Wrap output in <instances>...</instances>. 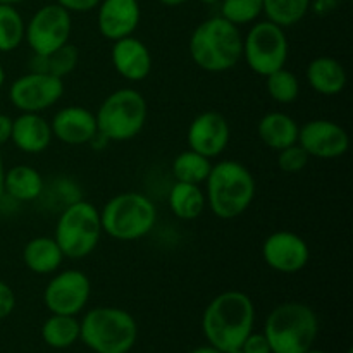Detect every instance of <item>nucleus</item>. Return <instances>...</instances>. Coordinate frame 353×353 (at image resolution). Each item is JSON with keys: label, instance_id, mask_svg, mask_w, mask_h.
Listing matches in <instances>:
<instances>
[{"label": "nucleus", "instance_id": "obj_1", "mask_svg": "<svg viewBox=\"0 0 353 353\" xmlns=\"http://www.w3.org/2000/svg\"><path fill=\"white\" fill-rule=\"evenodd\" d=\"M255 307L250 296L230 290L210 300L202 314V331L209 345L221 352L240 348L254 331Z\"/></svg>", "mask_w": 353, "mask_h": 353}, {"label": "nucleus", "instance_id": "obj_2", "mask_svg": "<svg viewBox=\"0 0 353 353\" xmlns=\"http://www.w3.org/2000/svg\"><path fill=\"white\" fill-rule=\"evenodd\" d=\"M203 185L207 207L223 221L243 216L257 195V183L252 171L243 162L233 159L212 164Z\"/></svg>", "mask_w": 353, "mask_h": 353}, {"label": "nucleus", "instance_id": "obj_3", "mask_svg": "<svg viewBox=\"0 0 353 353\" xmlns=\"http://www.w3.org/2000/svg\"><path fill=\"white\" fill-rule=\"evenodd\" d=\"M188 52L202 71L219 72L236 68L243 55V34L240 28L221 16L202 21L188 40Z\"/></svg>", "mask_w": 353, "mask_h": 353}, {"label": "nucleus", "instance_id": "obj_4", "mask_svg": "<svg viewBox=\"0 0 353 353\" xmlns=\"http://www.w3.org/2000/svg\"><path fill=\"white\" fill-rule=\"evenodd\" d=\"M262 333L271 353H305L314 347L319 319L307 303L285 302L269 314Z\"/></svg>", "mask_w": 353, "mask_h": 353}, {"label": "nucleus", "instance_id": "obj_5", "mask_svg": "<svg viewBox=\"0 0 353 353\" xmlns=\"http://www.w3.org/2000/svg\"><path fill=\"white\" fill-rule=\"evenodd\" d=\"M137 338V321L119 307H95L79 321V340L95 353H128Z\"/></svg>", "mask_w": 353, "mask_h": 353}, {"label": "nucleus", "instance_id": "obj_6", "mask_svg": "<svg viewBox=\"0 0 353 353\" xmlns=\"http://www.w3.org/2000/svg\"><path fill=\"white\" fill-rule=\"evenodd\" d=\"M102 231L117 241H137L150 234L157 223V207L147 195L123 192L114 195L100 210Z\"/></svg>", "mask_w": 353, "mask_h": 353}, {"label": "nucleus", "instance_id": "obj_7", "mask_svg": "<svg viewBox=\"0 0 353 353\" xmlns=\"http://www.w3.org/2000/svg\"><path fill=\"white\" fill-rule=\"evenodd\" d=\"M99 133L110 143L137 138L147 126V99L134 88H119L103 99L95 112Z\"/></svg>", "mask_w": 353, "mask_h": 353}, {"label": "nucleus", "instance_id": "obj_8", "mask_svg": "<svg viewBox=\"0 0 353 353\" xmlns=\"http://www.w3.org/2000/svg\"><path fill=\"white\" fill-rule=\"evenodd\" d=\"M100 210L88 200H76L61 210L54 238L65 259L83 261L95 252L102 238Z\"/></svg>", "mask_w": 353, "mask_h": 353}, {"label": "nucleus", "instance_id": "obj_9", "mask_svg": "<svg viewBox=\"0 0 353 353\" xmlns=\"http://www.w3.org/2000/svg\"><path fill=\"white\" fill-rule=\"evenodd\" d=\"M290 57V41L285 28L269 19L255 21L243 37L241 59L255 74L269 76L278 69L286 68Z\"/></svg>", "mask_w": 353, "mask_h": 353}, {"label": "nucleus", "instance_id": "obj_10", "mask_svg": "<svg viewBox=\"0 0 353 353\" xmlns=\"http://www.w3.org/2000/svg\"><path fill=\"white\" fill-rule=\"evenodd\" d=\"M72 31L71 12L59 3L41 6L24 28V41L37 55L50 54L69 43Z\"/></svg>", "mask_w": 353, "mask_h": 353}, {"label": "nucleus", "instance_id": "obj_11", "mask_svg": "<svg viewBox=\"0 0 353 353\" xmlns=\"http://www.w3.org/2000/svg\"><path fill=\"white\" fill-rule=\"evenodd\" d=\"M64 79L30 71L10 83L9 100L19 112L41 114L64 97Z\"/></svg>", "mask_w": 353, "mask_h": 353}, {"label": "nucleus", "instance_id": "obj_12", "mask_svg": "<svg viewBox=\"0 0 353 353\" xmlns=\"http://www.w3.org/2000/svg\"><path fill=\"white\" fill-rule=\"evenodd\" d=\"M92 296V281L79 269L54 272L43 290V303L50 314L78 316Z\"/></svg>", "mask_w": 353, "mask_h": 353}, {"label": "nucleus", "instance_id": "obj_13", "mask_svg": "<svg viewBox=\"0 0 353 353\" xmlns=\"http://www.w3.org/2000/svg\"><path fill=\"white\" fill-rule=\"evenodd\" d=\"M262 259L272 271L296 274L309 264L310 247L300 234L279 230L269 234L262 243Z\"/></svg>", "mask_w": 353, "mask_h": 353}, {"label": "nucleus", "instance_id": "obj_14", "mask_svg": "<svg viewBox=\"0 0 353 353\" xmlns=\"http://www.w3.org/2000/svg\"><path fill=\"white\" fill-rule=\"evenodd\" d=\"M299 145L314 159H340L350 148V137L331 119L307 121L299 131Z\"/></svg>", "mask_w": 353, "mask_h": 353}, {"label": "nucleus", "instance_id": "obj_15", "mask_svg": "<svg viewBox=\"0 0 353 353\" xmlns=\"http://www.w3.org/2000/svg\"><path fill=\"white\" fill-rule=\"evenodd\" d=\"M186 141L192 150L207 159H217L226 152L231 141L230 121L217 110H203L190 123Z\"/></svg>", "mask_w": 353, "mask_h": 353}, {"label": "nucleus", "instance_id": "obj_16", "mask_svg": "<svg viewBox=\"0 0 353 353\" xmlns=\"http://www.w3.org/2000/svg\"><path fill=\"white\" fill-rule=\"evenodd\" d=\"M140 21L141 7L138 0H100L97 7V28L109 41L133 37Z\"/></svg>", "mask_w": 353, "mask_h": 353}, {"label": "nucleus", "instance_id": "obj_17", "mask_svg": "<svg viewBox=\"0 0 353 353\" xmlns=\"http://www.w3.org/2000/svg\"><path fill=\"white\" fill-rule=\"evenodd\" d=\"M50 128L55 140L71 147L88 145L99 133L95 112L83 105L62 107L52 117Z\"/></svg>", "mask_w": 353, "mask_h": 353}, {"label": "nucleus", "instance_id": "obj_18", "mask_svg": "<svg viewBox=\"0 0 353 353\" xmlns=\"http://www.w3.org/2000/svg\"><path fill=\"white\" fill-rule=\"evenodd\" d=\"M110 62L117 74L131 83H140L147 79L152 72V65H154L150 48L140 38L134 37L112 41Z\"/></svg>", "mask_w": 353, "mask_h": 353}, {"label": "nucleus", "instance_id": "obj_19", "mask_svg": "<svg viewBox=\"0 0 353 353\" xmlns=\"http://www.w3.org/2000/svg\"><path fill=\"white\" fill-rule=\"evenodd\" d=\"M54 134H52L50 121L41 114L21 112L12 119V134L10 141L23 154L38 155L50 148Z\"/></svg>", "mask_w": 353, "mask_h": 353}, {"label": "nucleus", "instance_id": "obj_20", "mask_svg": "<svg viewBox=\"0 0 353 353\" xmlns=\"http://www.w3.org/2000/svg\"><path fill=\"white\" fill-rule=\"evenodd\" d=\"M305 79L310 88L324 97H336L345 90L348 74L338 59L321 55L312 59L305 69Z\"/></svg>", "mask_w": 353, "mask_h": 353}, {"label": "nucleus", "instance_id": "obj_21", "mask_svg": "<svg viewBox=\"0 0 353 353\" xmlns=\"http://www.w3.org/2000/svg\"><path fill=\"white\" fill-rule=\"evenodd\" d=\"M300 126L290 114L283 110H271L257 123V134L262 143L271 150L279 152L290 145L299 143Z\"/></svg>", "mask_w": 353, "mask_h": 353}, {"label": "nucleus", "instance_id": "obj_22", "mask_svg": "<svg viewBox=\"0 0 353 353\" xmlns=\"http://www.w3.org/2000/svg\"><path fill=\"white\" fill-rule=\"evenodd\" d=\"M23 264L38 276H50L61 269L64 254L54 236H34L23 247Z\"/></svg>", "mask_w": 353, "mask_h": 353}, {"label": "nucleus", "instance_id": "obj_23", "mask_svg": "<svg viewBox=\"0 0 353 353\" xmlns=\"http://www.w3.org/2000/svg\"><path fill=\"white\" fill-rule=\"evenodd\" d=\"M45 190L43 176L33 165L19 164L6 171L3 193L17 203H30L40 200Z\"/></svg>", "mask_w": 353, "mask_h": 353}, {"label": "nucleus", "instance_id": "obj_24", "mask_svg": "<svg viewBox=\"0 0 353 353\" xmlns=\"http://www.w3.org/2000/svg\"><path fill=\"white\" fill-rule=\"evenodd\" d=\"M168 205L171 212L181 221H195L207 207L205 192L200 185L176 181L168 195Z\"/></svg>", "mask_w": 353, "mask_h": 353}, {"label": "nucleus", "instance_id": "obj_25", "mask_svg": "<svg viewBox=\"0 0 353 353\" xmlns=\"http://www.w3.org/2000/svg\"><path fill=\"white\" fill-rule=\"evenodd\" d=\"M79 62L78 47L71 43H65L64 47L50 52L45 55L33 54L30 59V71L43 72V74L57 76L64 79L65 76L71 74Z\"/></svg>", "mask_w": 353, "mask_h": 353}, {"label": "nucleus", "instance_id": "obj_26", "mask_svg": "<svg viewBox=\"0 0 353 353\" xmlns=\"http://www.w3.org/2000/svg\"><path fill=\"white\" fill-rule=\"evenodd\" d=\"M41 338L45 345L55 350L72 347L79 340V321L76 316L52 314L41 326Z\"/></svg>", "mask_w": 353, "mask_h": 353}, {"label": "nucleus", "instance_id": "obj_27", "mask_svg": "<svg viewBox=\"0 0 353 353\" xmlns=\"http://www.w3.org/2000/svg\"><path fill=\"white\" fill-rule=\"evenodd\" d=\"M210 169H212V159H207L205 155L192 148L178 154L172 161V176L176 181L181 183L203 185Z\"/></svg>", "mask_w": 353, "mask_h": 353}, {"label": "nucleus", "instance_id": "obj_28", "mask_svg": "<svg viewBox=\"0 0 353 353\" xmlns=\"http://www.w3.org/2000/svg\"><path fill=\"white\" fill-rule=\"evenodd\" d=\"M24 21L23 14L10 3H0V52L9 54L17 50L24 41Z\"/></svg>", "mask_w": 353, "mask_h": 353}, {"label": "nucleus", "instance_id": "obj_29", "mask_svg": "<svg viewBox=\"0 0 353 353\" xmlns=\"http://www.w3.org/2000/svg\"><path fill=\"white\" fill-rule=\"evenodd\" d=\"M264 14L271 23L281 28L299 24L310 10V0H262Z\"/></svg>", "mask_w": 353, "mask_h": 353}, {"label": "nucleus", "instance_id": "obj_30", "mask_svg": "<svg viewBox=\"0 0 353 353\" xmlns=\"http://www.w3.org/2000/svg\"><path fill=\"white\" fill-rule=\"evenodd\" d=\"M265 90L276 103L288 105L295 102L300 95L299 76L286 68L278 69L265 76Z\"/></svg>", "mask_w": 353, "mask_h": 353}, {"label": "nucleus", "instance_id": "obj_31", "mask_svg": "<svg viewBox=\"0 0 353 353\" xmlns=\"http://www.w3.org/2000/svg\"><path fill=\"white\" fill-rule=\"evenodd\" d=\"M221 17L234 26L254 24L264 14L262 0H221Z\"/></svg>", "mask_w": 353, "mask_h": 353}, {"label": "nucleus", "instance_id": "obj_32", "mask_svg": "<svg viewBox=\"0 0 353 353\" xmlns=\"http://www.w3.org/2000/svg\"><path fill=\"white\" fill-rule=\"evenodd\" d=\"M309 161L310 155L299 143L290 145V147L278 152V168L288 174H296V172L303 171Z\"/></svg>", "mask_w": 353, "mask_h": 353}, {"label": "nucleus", "instance_id": "obj_33", "mask_svg": "<svg viewBox=\"0 0 353 353\" xmlns=\"http://www.w3.org/2000/svg\"><path fill=\"white\" fill-rule=\"evenodd\" d=\"M241 352L243 353H271V347L264 333H254L252 331L245 341L241 343Z\"/></svg>", "mask_w": 353, "mask_h": 353}, {"label": "nucleus", "instance_id": "obj_34", "mask_svg": "<svg viewBox=\"0 0 353 353\" xmlns=\"http://www.w3.org/2000/svg\"><path fill=\"white\" fill-rule=\"evenodd\" d=\"M14 309H16V293L6 281L0 279V321L9 317Z\"/></svg>", "mask_w": 353, "mask_h": 353}, {"label": "nucleus", "instance_id": "obj_35", "mask_svg": "<svg viewBox=\"0 0 353 353\" xmlns=\"http://www.w3.org/2000/svg\"><path fill=\"white\" fill-rule=\"evenodd\" d=\"M55 3L64 7V9L71 14H86L95 10L97 7H99L100 0H55Z\"/></svg>", "mask_w": 353, "mask_h": 353}, {"label": "nucleus", "instance_id": "obj_36", "mask_svg": "<svg viewBox=\"0 0 353 353\" xmlns=\"http://www.w3.org/2000/svg\"><path fill=\"white\" fill-rule=\"evenodd\" d=\"M341 0H310V10L316 16L326 17L333 14L340 7Z\"/></svg>", "mask_w": 353, "mask_h": 353}, {"label": "nucleus", "instance_id": "obj_37", "mask_svg": "<svg viewBox=\"0 0 353 353\" xmlns=\"http://www.w3.org/2000/svg\"><path fill=\"white\" fill-rule=\"evenodd\" d=\"M10 134H12V117L0 114V147L9 143Z\"/></svg>", "mask_w": 353, "mask_h": 353}, {"label": "nucleus", "instance_id": "obj_38", "mask_svg": "<svg viewBox=\"0 0 353 353\" xmlns=\"http://www.w3.org/2000/svg\"><path fill=\"white\" fill-rule=\"evenodd\" d=\"M6 165H3V157L2 154H0V202H2V199L6 196V193H3V179H6Z\"/></svg>", "mask_w": 353, "mask_h": 353}, {"label": "nucleus", "instance_id": "obj_39", "mask_svg": "<svg viewBox=\"0 0 353 353\" xmlns=\"http://www.w3.org/2000/svg\"><path fill=\"white\" fill-rule=\"evenodd\" d=\"M190 353H223L221 350H217L216 347L212 345H205V347H199V348H193Z\"/></svg>", "mask_w": 353, "mask_h": 353}, {"label": "nucleus", "instance_id": "obj_40", "mask_svg": "<svg viewBox=\"0 0 353 353\" xmlns=\"http://www.w3.org/2000/svg\"><path fill=\"white\" fill-rule=\"evenodd\" d=\"M159 2L165 7H179L183 6V3L188 2V0H159Z\"/></svg>", "mask_w": 353, "mask_h": 353}, {"label": "nucleus", "instance_id": "obj_41", "mask_svg": "<svg viewBox=\"0 0 353 353\" xmlns=\"http://www.w3.org/2000/svg\"><path fill=\"white\" fill-rule=\"evenodd\" d=\"M6 79H7L6 69H3V65L0 64V90H2V86L6 85Z\"/></svg>", "mask_w": 353, "mask_h": 353}, {"label": "nucleus", "instance_id": "obj_42", "mask_svg": "<svg viewBox=\"0 0 353 353\" xmlns=\"http://www.w3.org/2000/svg\"><path fill=\"white\" fill-rule=\"evenodd\" d=\"M199 2L205 3V6H216V3H219L221 0H199Z\"/></svg>", "mask_w": 353, "mask_h": 353}, {"label": "nucleus", "instance_id": "obj_43", "mask_svg": "<svg viewBox=\"0 0 353 353\" xmlns=\"http://www.w3.org/2000/svg\"><path fill=\"white\" fill-rule=\"evenodd\" d=\"M21 2H24V0H0V3H10V6H16Z\"/></svg>", "mask_w": 353, "mask_h": 353}, {"label": "nucleus", "instance_id": "obj_44", "mask_svg": "<svg viewBox=\"0 0 353 353\" xmlns=\"http://www.w3.org/2000/svg\"><path fill=\"white\" fill-rule=\"evenodd\" d=\"M305 353H327V352H323V350H314V348H310V350H307Z\"/></svg>", "mask_w": 353, "mask_h": 353}, {"label": "nucleus", "instance_id": "obj_45", "mask_svg": "<svg viewBox=\"0 0 353 353\" xmlns=\"http://www.w3.org/2000/svg\"><path fill=\"white\" fill-rule=\"evenodd\" d=\"M223 353H243V352H241V348H234V350H230V352H223Z\"/></svg>", "mask_w": 353, "mask_h": 353}, {"label": "nucleus", "instance_id": "obj_46", "mask_svg": "<svg viewBox=\"0 0 353 353\" xmlns=\"http://www.w3.org/2000/svg\"><path fill=\"white\" fill-rule=\"evenodd\" d=\"M348 353H352V350H348Z\"/></svg>", "mask_w": 353, "mask_h": 353}]
</instances>
